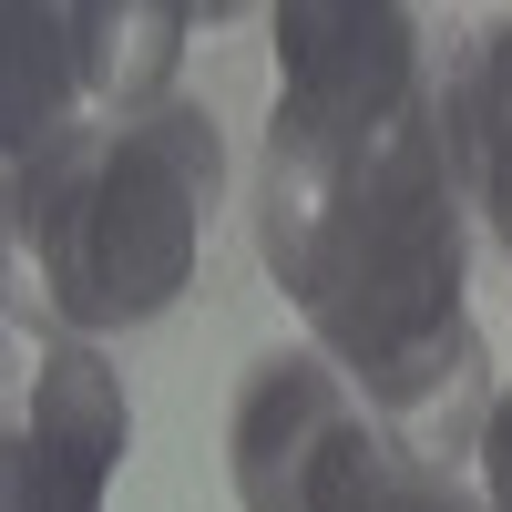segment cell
I'll return each mask as SVG.
<instances>
[{
    "label": "cell",
    "instance_id": "1",
    "mask_svg": "<svg viewBox=\"0 0 512 512\" xmlns=\"http://www.w3.org/2000/svg\"><path fill=\"white\" fill-rule=\"evenodd\" d=\"M256 256L379 431L441 472H482L502 390L472 328V216L441 154V93L349 144L267 134Z\"/></svg>",
    "mask_w": 512,
    "mask_h": 512
},
{
    "label": "cell",
    "instance_id": "2",
    "mask_svg": "<svg viewBox=\"0 0 512 512\" xmlns=\"http://www.w3.org/2000/svg\"><path fill=\"white\" fill-rule=\"evenodd\" d=\"M226 195V134L205 103L93 113L11 164V246L41 267L52 318L82 338L154 328L195 287L205 226Z\"/></svg>",
    "mask_w": 512,
    "mask_h": 512
},
{
    "label": "cell",
    "instance_id": "3",
    "mask_svg": "<svg viewBox=\"0 0 512 512\" xmlns=\"http://www.w3.org/2000/svg\"><path fill=\"white\" fill-rule=\"evenodd\" d=\"M441 93V52L431 21L390 11V0H287L277 11V113L267 134H308V144H349L379 134Z\"/></svg>",
    "mask_w": 512,
    "mask_h": 512
},
{
    "label": "cell",
    "instance_id": "4",
    "mask_svg": "<svg viewBox=\"0 0 512 512\" xmlns=\"http://www.w3.org/2000/svg\"><path fill=\"white\" fill-rule=\"evenodd\" d=\"M134 441L123 369L93 338H52L11 410V461H0V512H103L113 461Z\"/></svg>",
    "mask_w": 512,
    "mask_h": 512
},
{
    "label": "cell",
    "instance_id": "5",
    "mask_svg": "<svg viewBox=\"0 0 512 512\" xmlns=\"http://www.w3.org/2000/svg\"><path fill=\"white\" fill-rule=\"evenodd\" d=\"M369 420V400L349 390V369L328 349H267L246 359L236 410H226V482L246 512H308L318 461Z\"/></svg>",
    "mask_w": 512,
    "mask_h": 512
},
{
    "label": "cell",
    "instance_id": "6",
    "mask_svg": "<svg viewBox=\"0 0 512 512\" xmlns=\"http://www.w3.org/2000/svg\"><path fill=\"white\" fill-rule=\"evenodd\" d=\"M441 154L461 185L472 246L512 256V11L441 52Z\"/></svg>",
    "mask_w": 512,
    "mask_h": 512
},
{
    "label": "cell",
    "instance_id": "7",
    "mask_svg": "<svg viewBox=\"0 0 512 512\" xmlns=\"http://www.w3.org/2000/svg\"><path fill=\"white\" fill-rule=\"evenodd\" d=\"M185 31H195V11H175V0H93V11H72L82 103H93V113H154V103H175L164 82H175V62H185Z\"/></svg>",
    "mask_w": 512,
    "mask_h": 512
},
{
    "label": "cell",
    "instance_id": "8",
    "mask_svg": "<svg viewBox=\"0 0 512 512\" xmlns=\"http://www.w3.org/2000/svg\"><path fill=\"white\" fill-rule=\"evenodd\" d=\"M308 512H492V502H482V472H441V461L400 451L379 420H359V431L318 461Z\"/></svg>",
    "mask_w": 512,
    "mask_h": 512
},
{
    "label": "cell",
    "instance_id": "9",
    "mask_svg": "<svg viewBox=\"0 0 512 512\" xmlns=\"http://www.w3.org/2000/svg\"><path fill=\"white\" fill-rule=\"evenodd\" d=\"M11 93H0V134H11V164L41 154L52 134H72L82 113V62H72V11H41V0H21L11 21Z\"/></svg>",
    "mask_w": 512,
    "mask_h": 512
},
{
    "label": "cell",
    "instance_id": "10",
    "mask_svg": "<svg viewBox=\"0 0 512 512\" xmlns=\"http://www.w3.org/2000/svg\"><path fill=\"white\" fill-rule=\"evenodd\" d=\"M482 502H492V512H512V390H502L492 431H482Z\"/></svg>",
    "mask_w": 512,
    "mask_h": 512
}]
</instances>
